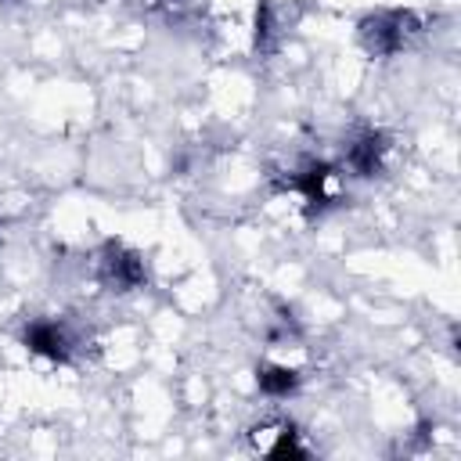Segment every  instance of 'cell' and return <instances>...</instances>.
Returning a JSON list of instances; mask_svg holds the SVG:
<instances>
[{"mask_svg": "<svg viewBox=\"0 0 461 461\" xmlns=\"http://www.w3.org/2000/svg\"><path fill=\"white\" fill-rule=\"evenodd\" d=\"M418 32V14L414 11H375L360 22V43L367 54H396L411 36Z\"/></svg>", "mask_w": 461, "mask_h": 461, "instance_id": "obj_1", "label": "cell"}, {"mask_svg": "<svg viewBox=\"0 0 461 461\" xmlns=\"http://www.w3.org/2000/svg\"><path fill=\"white\" fill-rule=\"evenodd\" d=\"M97 277L108 292H133V288L144 285L148 270H144V259L133 249H126L119 241H104L101 256H97Z\"/></svg>", "mask_w": 461, "mask_h": 461, "instance_id": "obj_2", "label": "cell"}, {"mask_svg": "<svg viewBox=\"0 0 461 461\" xmlns=\"http://www.w3.org/2000/svg\"><path fill=\"white\" fill-rule=\"evenodd\" d=\"M328 176H331V166H324V162H306L303 169H295L292 176H285L277 187H288V191H299L303 198H306V212L313 216V212H321L328 202H331V194H328Z\"/></svg>", "mask_w": 461, "mask_h": 461, "instance_id": "obj_3", "label": "cell"}, {"mask_svg": "<svg viewBox=\"0 0 461 461\" xmlns=\"http://www.w3.org/2000/svg\"><path fill=\"white\" fill-rule=\"evenodd\" d=\"M385 151H389V137L378 130H367L346 144V166L353 169V176H375L382 169Z\"/></svg>", "mask_w": 461, "mask_h": 461, "instance_id": "obj_4", "label": "cell"}, {"mask_svg": "<svg viewBox=\"0 0 461 461\" xmlns=\"http://www.w3.org/2000/svg\"><path fill=\"white\" fill-rule=\"evenodd\" d=\"M22 339H25V346H29L32 353L50 357V360H58V364H65V360L72 357V342H68L65 328L54 324V321H32Z\"/></svg>", "mask_w": 461, "mask_h": 461, "instance_id": "obj_5", "label": "cell"}, {"mask_svg": "<svg viewBox=\"0 0 461 461\" xmlns=\"http://www.w3.org/2000/svg\"><path fill=\"white\" fill-rule=\"evenodd\" d=\"M256 385H259L263 396L281 400V396L295 393L299 371H292V367H285V364H259V367H256Z\"/></svg>", "mask_w": 461, "mask_h": 461, "instance_id": "obj_6", "label": "cell"}, {"mask_svg": "<svg viewBox=\"0 0 461 461\" xmlns=\"http://www.w3.org/2000/svg\"><path fill=\"white\" fill-rule=\"evenodd\" d=\"M274 36H277V22H274V7L270 0H259L256 7V50H274Z\"/></svg>", "mask_w": 461, "mask_h": 461, "instance_id": "obj_7", "label": "cell"}, {"mask_svg": "<svg viewBox=\"0 0 461 461\" xmlns=\"http://www.w3.org/2000/svg\"><path fill=\"white\" fill-rule=\"evenodd\" d=\"M263 454H267V457H288V454H292V457H306V447L299 443V432H295L292 425H281V429H277V439H274L270 447H263Z\"/></svg>", "mask_w": 461, "mask_h": 461, "instance_id": "obj_8", "label": "cell"}]
</instances>
